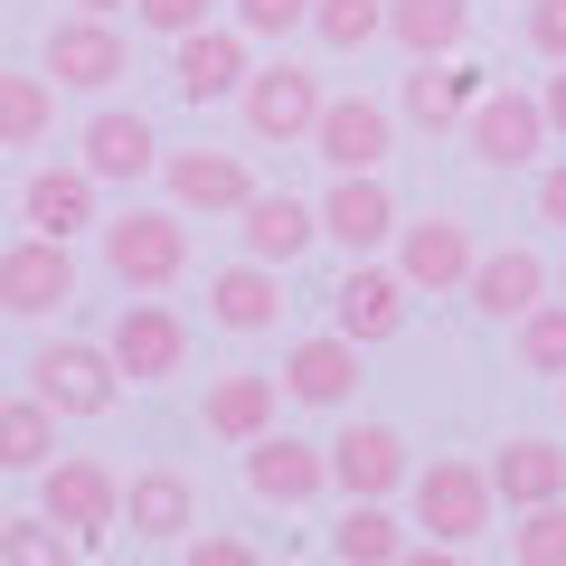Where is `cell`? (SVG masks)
Instances as JSON below:
<instances>
[{"label":"cell","mask_w":566,"mask_h":566,"mask_svg":"<svg viewBox=\"0 0 566 566\" xmlns=\"http://www.w3.org/2000/svg\"><path fill=\"white\" fill-rule=\"evenodd\" d=\"M312 39L331 57H359L368 39H387V0H312Z\"/></svg>","instance_id":"cell-32"},{"label":"cell","mask_w":566,"mask_h":566,"mask_svg":"<svg viewBox=\"0 0 566 566\" xmlns=\"http://www.w3.org/2000/svg\"><path fill=\"white\" fill-rule=\"evenodd\" d=\"M123 528H133V538H199V482H189L180 463L123 472Z\"/></svg>","instance_id":"cell-22"},{"label":"cell","mask_w":566,"mask_h":566,"mask_svg":"<svg viewBox=\"0 0 566 566\" xmlns=\"http://www.w3.org/2000/svg\"><path fill=\"white\" fill-rule=\"evenodd\" d=\"M283 397L293 406H322V416H340L349 397H359V340H340V331H312V340L283 349Z\"/></svg>","instance_id":"cell-23"},{"label":"cell","mask_w":566,"mask_h":566,"mask_svg":"<svg viewBox=\"0 0 566 566\" xmlns=\"http://www.w3.org/2000/svg\"><path fill=\"white\" fill-rule=\"evenodd\" d=\"M557 293H566V255H557Z\"/></svg>","instance_id":"cell-44"},{"label":"cell","mask_w":566,"mask_h":566,"mask_svg":"<svg viewBox=\"0 0 566 566\" xmlns=\"http://www.w3.org/2000/svg\"><path fill=\"white\" fill-rule=\"evenodd\" d=\"M397 566H463V547H444V538H416Z\"/></svg>","instance_id":"cell-41"},{"label":"cell","mask_w":566,"mask_h":566,"mask_svg":"<svg viewBox=\"0 0 566 566\" xmlns=\"http://www.w3.org/2000/svg\"><path fill=\"white\" fill-rule=\"evenodd\" d=\"M57 406H39V397H0V472H29L39 482L48 463H57Z\"/></svg>","instance_id":"cell-30"},{"label":"cell","mask_w":566,"mask_h":566,"mask_svg":"<svg viewBox=\"0 0 566 566\" xmlns=\"http://www.w3.org/2000/svg\"><path fill=\"white\" fill-rule=\"evenodd\" d=\"M406 482H416V463H406V434H397V424L349 416L340 434H331V491H349V501H397Z\"/></svg>","instance_id":"cell-12"},{"label":"cell","mask_w":566,"mask_h":566,"mask_svg":"<svg viewBox=\"0 0 566 566\" xmlns=\"http://www.w3.org/2000/svg\"><path fill=\"white\" fill-rule=\"evenodd\" d=\"M95 237H104V274H114L123 293H170V283L189 274V218L180 208H123Z\"/></svg>","instance_id":"cell-2"},{"label":"cell","mask_w":566,"mask_h":566,"mask_svg":"<svg viewBox=\"0 0 566 566\" xmlns=\"http://www.w3.org/2000/svg\"><path fill=\"white\" fill-rule=\"evenodd\" d=\"M237 237H245V255L255 264H303L312 245H322V199H293V189H255V208L237 218Z\"/></svg>","instance_id":"cell-24"},{"label":"cell","mask_w":566,"mask_h":566,"mask_svg":"<svg viewBox=\"0 0 566 566\" xmlns=\"http://www.w3.org/2000/svg\"><path fill=\"white\" fill-rule=\"evenodd\" d=\"M245 76H255V39H245L237 20H208L189 29V39H170V85H180V104H237Z\"/></svg>","instance_id":"cell-10"},{"label":"cell","mask_w":566,"mask_h":566,"mask_svg":"<svg viewBox=\"0 0 566 566\" xmlns=\"http://www.w3.org/2000/svg\"><path fill=\"white\" fill-rule=\"evenodd\" d=\"M76 303V255L57 237H20L0 245V312L10 322H48V312Z\"/></svg>","instance_id":"cell-13"},{"label":"cell","mask_w":566,"mask_h":566,"mask_svg":"<svg viewBox=\"0 0 566 566\" xmlns=\"http://www.w3.org/2000/svg\"><path fill=\"white\" fill-rule=\"evenodd\" d=\"M406 520H416V538L472 547L491 520H501L491 463H463V453H434V463H416V482H406Z\"/></svg>","instance_id":"cell-1"},{"label":"cell","mask_w":566,"mask_h":566,"mask_svg":"<svg viewBox=\"0 0 566 566\" xmlns=\"http://www.w3.org/2000/svg\"><path fill=\"white\" fill-rule=\"evenodd\" d=\"M39 510H48L76 547L123 538V472L104 463V453H57V463L39 472Z\"/></svg>","instance_id":"cell-4"},{"label":"cell","mask_w":566,"mask_h":566,"mask_svg":"<svg viewBox=\"0 0 566 566\" xmlns=\"http://www.w3.org/2000/svg\"><path fill=\"white\" fill-rule=\"evenodd\" d=\"M208 322L218 331H237V340H255V331H274L283 322V274L274 264H218V274H208Z\"/></svg>","instance_id":"cell-26"},{"label":"cell","mask_w":566,"mask_h":566,"mask_svg":"<svg viewBox=\"0 0 566 566\" xmlns=\"http://www.w3.org/2000/svg\"><path fill=\"white\" fill-rule=\"evenodd\" d=\"M397 227H406V218H397V189H387L378 170H340V180L322 189V237L340 245L349 264H359V255H378V245L397 237Z\"/></svg>","instance_id":"cell-16"},{"label":"cell","mask_w":566,"mask_h":566,"mask_svg":"<svg viewBox=\"0 0 566 566\" xmlns=\"http://www.w3.org/2000/svg\"><path fill=\"white\" fill-rule=\"evenodd\" d=\"M57 133V76H0V151H39Z\"/></svg>","instance_id":"cell-31"},{"label":"cell","mask_w":566,"mask_h":566,"mask_svg":"<svg viewBox=\"0 0 566 566\" xmlns=\"http://www.w3.org/2000/svg\"><path fill=\"white\" fill-rule=\"evenodd\" d=\"M29 397L57 406L66 424H95V416L123 406V368H114L104 340H39L29 349Z\"/></svg>","instance_id":"cell-3"},{"label":"cell","mask_w":566,"mask_h":566,"mask_svg":"<svg viewBox=\"0 0 566 566\" xmlns=\"http://www.w3.org/2000/svg\"><path fill=\"white\" fill-rule=\"evenodd\" d=\"M76 161L95 170L104 189H142L170 151H161V133H151V114H133V104H95L85 133H76Z\"/></svg>","instance_id":"cell-11"},{"label":"cell","mask_w":566,"mask_h":566,"mask_svg":"<svg viewBox=\"0 0 566 566\" xmlns=\"http://www.w3.org/2000/svg\"><path fill=\"white\" fill-rule=\"evenodd\" d=\"M472 264H482V245H472V227L444 218V208L416 218V227H397V274L416 283V293H463Z\"/></svg>","instance_id":"cell-20"},{"label":"cell","mask_w":566,"mask_h":566,"mask_svg":"<svg viewBox=\"0 0 566 566\" xmlns=\"http://www.w3.org/2000/svg\"><path fill=\"white\" fill-rule=\"evenodd\" d=\"M406 312H416V283H406L397 264H378V255H359L340 283H331V331H340V340H359V349L397 340Z\"/></svg>","instance_id":"cell-7"},{"label":"cell","mask_w":566,"mask_h":566,"mask_svg":"<svg viewBox=\"0 0 566 566\" xmlns=\"http://www.w3.org/2000/svg\"><path fill=\"white\" fill-rule=\"evenodd\" d=\"M528 48L547 66H566V0H528Z\"/></svg>","instance_id":"cell-39"},{"label":"cell","mask_w":566,"mask_h":566,"mask_svg":"<svg viewBox=\"0 0 566 566\" xmlns=\"http://www.w3.org/2000/svg\"><path fill=\"white\" fill-rule=\"evenodd\" d=\"M0 566H76V538L48 510H20V520H0Z\"/></svg>","instance_id":"cell-33"},{"label":"cell","mask_w":566,"mask_h":566,"mask_svg":"<svg viewBox=\"0 0 566 566\" xmlns=\"http://www.w3.org/2000/svg\"><path fill=\"white\" fill-rule=\"evenodd\" d=\"M104 180L85 161H48V170H29L20 180V218H29V237H57V245H76L85 227H104Z\"/></svg>","instance_id":"cell-17"},{"label":"cell","mask_w":566,"mask_h":566,"mask_svg":"<svg viewBox=\"0 0 566 566\" xmlns=\"http://www.w3.org/2000/svg\"><path fill=\"white\" fill-rule=\"evenodd\" d=\"M510 566H566V501L510 510Z\"/></svg>","instance_id":"cell-34"},{"label":"cell","mask_w":566,"mask_h":566,"mask_svg":"<svg viewBox=\"0 0 566 566\" xmlns=\"http://www.w3.org/2000/svg\"><path fill=\"white\" fill-rule=\"evenodd\" d=\"M76 10L85 20H114V10H133V0H76Z\"/></svg>","instance_id":"cell-43"},{"label":"cell","mask_w":566,"mask_h":566,"mask_svg":"<svg viewBox=\"0 0 566 566\" xmlns=\"http://www.w3.org/2000/svg\"><path fill=\"white\" fill-rule=\"evenodd\" d=\"M472 312H482V322H501V331H520L528 312L547 303V293H557V264L538 255V245H491L482 264H472Z\"/></svg>","instance_id":"cell-14"},{"label":"cell","mask_w":566,"mask_h":566,"mask_svg":"<svg viewBox=\"0 0 566 566\" xmlns=\"http://www.w3.org/2000/svg\"><path fill=\"white\" fill-rule=\"evenodd\" d=\"M557 406H566V378H557Z\"/></svg>","instance_id":"cell-45"},{"label":"cell","mask_w":566,"mask_h":566,"mask_svg":"<svg viewBox=\"0 0 566 566\" xmlns=\"http://www.w3.org/2000/svg\"><path fill=\"white\" fill-rule=\"evenodd\" d=\"M387 39L406 57H453L472 39V0H387Z\"/></svg>","instance_id":"cell-29"},{"label":"cell","mask_w":566,"mask_h":566,"mask_svg":"<svg viewBox=\"0 0 566 566\" xmlns=\"http://www.w3.org/2000/svg\"><path fill=\"white\" fill-rule=\"evenodd\" d=\"M538 104H547V133L566 142V66H557V76H547V85H538Z\"/></svg>","instance_id":"cell-42"},{"label":"cell","mask_w":566,"mask_h":566,"mask_svg":"<svg viewBox=\"0 0 566 566\" xmlns=\"http://www.w3.org/2000/svg\"><path fill=\"white\" fill-rule=\"evenodd\" d=\"M39 76H57L66 95H114L123 76H133V48H123V29L114 20H57L39 39Z\"/></svg>","instance_id":"cell-6"},{"label":"cell","mask_w":566,"mask_h":566,"mask_svg":"<svg viewBox=\"0 0 566 566\" xmlns=\"http://www.w3.org/2000/svg\"><path fill=\"white\" fill-rule=\"evenodd\" d=\"M538 218H547V227H566V161H547V170H538Z\"/></svg>","instance_id":"cell-40"},{"label":"cell","mask_w":566,"mask_h":566,"mask_svg":"<svg viewBox=\"0 0 566 566\" xmlns=\"http://www.w3.org/2000/svg\"><path fill=\"white\" fill-rule=\"evenodd\" d=\"M482 95H491L482 66H463V57H416V66H406V85H397V114L416 123V133H463Z\"/></svg>","instance_id":"cell-19"},{"label":"cell","mask_w":566,"mask_h":566,"mask_svg":"<svg viewBox=\"0 0 566 566\" xmlns=\"http://www.w3.org/2000/svg\"><path fill=\"white\" fill-rule=\"evenodd\" d=\"M491 491H501L510 510H547V501H566V453L547 444V434H510V444L491 453Z\"/></svg>","instance_id":"cell-27"},{"label":"cell","mask_w":566,"mask_h":566,"mask_svg":"<svg viewBox=\"0 0 566 566\" xmlns=\"http://www.w3.org/2000/svg\"><path fill=\"white\" fill-rule=\"evenodd\" d=\"M237 29L245 39H293V29H312V0H237Z\"/></svg>","instance_id":"cell-38"},{"label":"cell","mask_w":566,"mask_h":566,"mask_svg":"<svg viewBox=\"0 0 566 566\" xmlns=\"http://www.w3.org/2000/svg\"><path fill=\"white\" fill-rule=\"evenodd\" d=\"M322 104H331V85L312 76V66L274 57V66H255V76H245L237 114H245V133H255V142H312V123H322Z\"/></svg>","instance_id":"cell-9"},{"label":"cell","mask_w":566,"mask_h":566,"mask_svg":"<svg viewBox=\"0 0 566 566\" xmlns=\"http://www.w3.org/2000/svg\"><path fill=\"white\" fill-rule=\"evenodd\" d=\"M133 20L151 29V39H189V29L218 20V0H133Z\"/></svg>","instance_id":"cell-37"},{"label":"cell","mask_w":566,"mask_h":566,"mask_svg":"<svg viewBox=\"0 0 566 566\" xmlns=\"http://www.w3.org/2000/svg\"><path fill=\"white\" fill-rule=\"evenodd\" d=\"M180 566H264V547L245 528H199V538H180Z\"/></svg>","instance_id":"cell-36"},{"label":"cell","mask_w":566,"mask_h":566,"mask_svg":"<svg viewBox=\"0 0 566 566\" xmlns=\"http://www.w3.org/2000/svg\"><path fill=\"white\" fill-rule=\"evenodd\" d=\"M520 368H528V378H566V293L520 322Z\"/></svg>","instance_id":"cell-35"},{"label":"cell","mask_w":566,"mask_h":566,"mask_svg":"<svg viewBox=\"0 0 566 566\" xmlns=\"http://www.w3.org/2000/svg\"><path fill=\"white\" fill-rule=\"evenodd\" d=\"M245 491L274 510H303L331 491V444H303V434H255L245 444Z\"/></svg>","instance_id":"cell-21"},{"label":"cell","mask_w":566,"mask_h":566,"mask_svg":"<svg viewBox=\"0 0 566 566\" xmlns=\"http://www.w3.org/2000/svg\"><path fill=\"white\" fill-rule=\"evenodd\" d=\"M312 151L331 161V180H340V170H378L387 151H397V104H378V95H331L322 123H312Z\"/></svg>","instance_id":"cell-18"},{"label":"cell","mask_w":566,"mask_h":566,"mask_svg":"<svg viewBox=\"0 0 566 566\" xmlns=\"http://www.w3.org/2000/svg\"><path fill=\"white\" fill-rule=\"evenodd\" d=\"M463 142H472V161H482V170H501V180H510V170H528L557 133H547V104H538V95H520V85H491V95L472 104Z\"/></svg>","instance_id":"cell-8"},{"label":"cell","mask_w":566,"mask_h":566,"mask_svg":"<svg viewBox=\"0 0 566 566\" xmlns=\"http://www.w3.org/2000/svg\"><path fill=\"white\" fill-rule=\"evenodd\" d=\"M161 189H170L180 218H245V208H255V170H245V151H170Z\"/></svg>","instance_id":"cell-15"},{"label":"cell","mask_w":566,"mask_h":566,"mask_svg":"<svg viewBox=\"0 0 566 566\" xmlns=\"http://www.w3.org/2000/svg\"><path fill=\"white\" fill-rule=\"evenodd\" d=\"M274 406H283V378H264V368H227V378H208L199 397V424L218 434V444H255V434H274Z\"/></svg>","instance_id":"cell-25"},{"label":"cell","mask_w":566,"mask_h":566,"mask_svg":"<svg viewBox=\"0 0 566 566\" xmlns=\"http://www.w3.org/2000/svg\"><path fill=\"white\" fill-rule=\"evenodd\" d=\"M104 349H114V368L133 387H161V378H180V368H189V322L170 303H151V293H133V303L104 322Z\"/></svg>","instance_id":"cell-5"},{"label":"cell","mask_w":566,"mask_h":566,"mask_svg":"<svg viewBox=\"0 0 566 566\" xmlns=\"http://www.w3.org/2000/svg\"><path fill=\"white\" fill-rule=\"evenodd\" d=\"M406 547H416V520H397L387 501H349L331 520V557L340 566H397Z\"/></svg>","instance_id":"cell-28"}]
</instances>
